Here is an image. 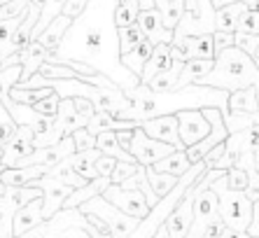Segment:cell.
Masks as SVG:
<instances>
[{
  "mask_svg": "<svg viewBox=\"0 0 259 238\" xmlns=\"http://www.w3.org/2000/svg\"><path fill=\"white\" fill-rule=\"evenodd\" d=\"M119 0H89L84 12L72 19L70 28L47 61L63 63V61H82L94 66L98 72L108 75L117 87L131 91L140 84V77L133 75L119 54V35L115 24V7Z\"/></svg>",
  "mask_w": 259,
  "mask_h": 238,
  "instance_id": "obj_1",
  "label": "cell"
},
{
  "mask_svg": "<svg viewBox=\"0 0 259 238\" xmlns=\"http://www.w3.org/2000/svg\"><path fill=\"white\" fill-rule=\"evenodd\" d=\"M126 96L131 105L117 112L115 117L145 122V119L175 114L180 110H192V107H220L222 112H227L229 91L205 87V84H187V87H180L173 91H152L147 84L140 82L136 89L126 91Z\"/></svg>",
  "mask_w": 259,
  "mask_h": 238,
  "instance_id": "obj_2",
  "label": "cell"
},
{
  "mask_svg": "<svg viewBox=\"0 0 259 238\" xmlns=\"http://www.w3.org/2000/svg\"><path fill=\"white\" fill-rule=\"evenodd\" d=\"M199 84L224 91L245 89V87H254L259 91V66L250 54L234 45L215 54V66L199 80Z\"/></svg>",
  "mask_w": 259,
  "mask_h": 238,
  "instance_id": "obj_3",
  "label": "cell"
},
{
  "mask_svg": "<svg viewBox=\"0 0 259 238\" xmlns=\"http://www.w3.org/2000/svg\"><path fill=\"white\" fill-rule=\"evenodd\" d=\"M227 175V173H224ZM220 175L210 185V189L217 194V203H220V217L224 224L236 231H247L250 222H252V201L247 199L245 191H236L227 187V178Z\"/></svg>",
  "mask_w": 259,
  "mask_h": 238,
  "instance_id": "obj_4",
  "label": "cell"
},
{
  "mask_svg": "<svg viewBox=\"0 0 259 238\" xmlns=\"http://www.w3.org/2000/svg\"><path fill=\"white\" fill-rule=\"evenodd\" d=\"M79 210H82L84 215H96V217H101V220L108 224L112 238H128L133 233V229L140 224L138 217L126 215L124 210H119L117 206H112L103 194H98V196L89 199L87 203H82Z\"/></svg>",
  "mask_w": 259,
  "mask_h": 238,
  "instance_id": "obj_5",
  "label": "cell"
},
{
  "mask_svg": "<svg viewBox=\"0 0 259 238\" xmlns=\"http://www.w3.org/2000/svg\"><path fill=\"white\" fill-rule=\"evenodd\" d=\"M173 149H175L173 145L161 143L157 138H150L140 126L133 129V138H131V145H128V152H131L133 159L138 161V164H143V166H154V164L161 161L163 156H168Z\"/></svg>",
  "mask_w": 259,
  "mask_h": 238,
  "instance_id": "obj_6",
  "label": "cell"
},
{
  "mask_svg": "<svg viewBox=\"0 0 259 238\" xmlns=\"http://www.w3.org/2000/svg\"><path fill=\"white\" fill-rule=\"evenodd\" d=\"M170 56L180 61L192 59H215V40L212 33H199V35L180 37L170 45Z\"/></svg>",
  "mask_w": 259,
  "mask_h": 238,
  "instance_id": "obj_7",
  "label": "cell"
},
{
  "mask_svg": "<svg viewBox=\"0 0 259 238\" xmlns=\"http://www.w3.org/2000/svg\"><path fill=\"white\" fill-rule=\"evenodd\" d=\"M72 152H77V149H75V140H72V136H63L59 143L49 145V147L33 149V152L26 154L24 159H19L17 166H45L49 171V168H54L59 161H63L66 156H70Z\"/></svg>",
  "mask_w": 259,
  "mask_h": 238,
  "instance_id": "obj_8",
  "label": "cell"
},
{
  "mask_svg": "<svg viewBox=\"0 0 259 238\" xmlns=\"http://www.w3.org/2000/svg\"><path fill=\"white\" fill-rule=\"evenodd\" d=\"M103 196L108 199L112 206H117V208L124 210L126 215L138 217V220H143L145 215L152 210L140 189H126V187H121V185H110L108 189L103 191Z\"/></svg>",
  "mask_w": 259,
  "mask_h": 238,
  "instance_id": "obj_9",
  "label": "cell"
},
{
  "mask_svg": "<svg viewBox=\"0 0 259 238\" xmlns=\"http://www.w3.org/2000/svg\"><path fill=\"white\" fill-rule=\"evenodd\" d=\"M30 187L42 189V217L45 220H49L52 215L63 208V203H66V199L70 196V191H72V187H68L66 182H61L59 178H52L47 173H45L42 178L33 180Z\"/></svg>",
  "mask_w": 259,
  "mask_h": 238,
  "instance_id": "obj_10",
  "label": "cell"
},
{
  "mask_svg": "<svg viewBox=\"0 0 259 238\" xmlns=\"http://www.w3.org/2000/svg\"><path fill=\"white\" fill-rule=\"evenodd\" d=\"M178 117V126H180V140L185 145V149L189 145L201 143L208 133H210V122L203 114L201 107H192V110H180L175 112Z\"/></svg>",
  "mask_w": 259,
  "mask_h": 238,
  "instance_id": "obj_11",
  "label": "cell"
},
{
  "mask_svg": "<svg viewBox=\"0 0 259 238\" xmlns=\"http://www.w3.org/2000/svg\"><path fill=\"white\" fill-rule=\"evenodd\" d=\"M194 196H196V189L194 185L185 191V196L178 201L170 215L166 217L163 226H166V231H168L170 238H185L189 231V224H192V217H194Z\"/></svg>",
  "mask_w": 259,
  "mask_h": 238,
  "instance_id": "obj_12",
  "label": "cell"
},
{
  "mask_svg": "<svg viewBox=\"0 0 259 238\" xmlns=\"http://www.w3.org/2000/svg\"><path fill=\"white\" fill-rule=\"evenodd\" d=\"M140 129L150 138H157L161 143L173 145L175 149H185L180 140V126H178V117L175 114H161V117H152L140 122Z\"/></svg>",
  "mask_w": 259,
  "mask_h": 238,
  "instance_id": "obj_13",
  "label": "cell"
},
{
  "mask_svg": "<svg viewBox=\"0 0 259 238\" xmlns=\"http://www.w3.org/2000/svg\"><path fill=\"white\" fill-rule=\"evenodd\" d=\"M136 24L140 26L143 30V35L152 42V45H159V42H166V45H173L175 40V33L170 28L163 26V19H161V12H159L157 7H152V10H140L138 14V21Z\"/></svg>",
  "mask_w": 259,
  "mask_h": 238,
  "instance_id": "obj_14",
  "label": "cell"
},
{
  "mask_svg": "<svg viewBox=\"0 0 259 238\" xmlns=\"http://www.w3.org/2000/svg\"><path fill=\"white\" fill-rule=\"evenodd\" d=\"M33 149H35L33 147V129L30 126H19L17 133L3 145V166L5 168L17 166L19 159H24Z\"/></svg>",
  "mask_w": 259,
  "mask_h": 238,
  "instance_id": "obj_15",
  "label": "cell"
},
{
  "mask_svg": "<svg viewBox=\"0 0 259 238\" xmlns=\"http://www.w3.org/2000/svg\"><path fill=\"white\" fill-rule=\"evenodd\" d=\"M49 56H52V52L45 47L42 42L30 40L28 47H24L21 52H19V61H21V66H24V72H21V80H19V82L30 80V75H35V72L40 70V66H42Z\"/></svg>",
  "mask_w": 259,
  "mask_h": 238,
  "instance_id": "obj_16",
  "label": "cell"
},
{
  "mask_svg": "<svg viewBox=\"0 0 259 238\" xmlns=\"http://www.w3.org/2000/svg\"><path fill=\"white\" fill-rule=\"evenodd\" d=\"M40 222H45V217H42V196L28 201L26 206H21V208L14 213V224H12L14 236H21V233H26L28 229L37 226Z\"/></svg>",
  "mask_w": 259,
  "mask_h": 238,
  "instance_id": "obj_17",
  "label": "cell"
},
{
  "mask_svg": "<svg viewBox=\"0 0 259 238\" xmlns=\"http://www.w3.org/2000/svg\"><path fill=\"white\" fill-rule=\"evenodd\" d=\"M87 122L89 119L82 117V114L75 110V103L72 98H61L59 103V114L54 119V126L59 129L63 136H72V131H77V129H84Z\"/></svg>",
  "mask_w": 259,
  "mask_h": 238,
  "instance_id": "obj_18",
  "label": "cell"
},
{
  "mask_svg": "<svg viewBox=\"0 0 259 238\" xmlns=\"http://www.w3.org/2000/svg\"><path fill=\"white\" fill-rule=\"evenodd\" d=\"M227 112H234V114L259 112V91L254 89V87L229 91V98H227Z\"/></svg>",
  "mask_w": 259,
  "mask_h": 238,
  "instance_id": "obj_19",
  "label": "cell"
},
{
  "mask_svg": "<svg viewBox=\"0 0 259 238\" xmlns=\"http://www.w3.org/2000/svg\"><path fill=\"white\" fill-rule=\"evenodd\" d=\"M112 185V180L105 178V175H98V178L89 180L87 185L77 187V189L70 191V196L66 199V203H63V208H79L82 203H87L89 199L98 196V194H103V191L108 189V187Z\"/></svg>",
  "mask_w": 259,
  "mask_h": 238,
  "instance_id": "obj_20",
  "label": "cell"
},
{
  "mask_svg": "<svg viewBox=\"0 0 259 238\" xmlns=\"http://www.w3.org/2000/svg\"><path fill=\"white\" fill-rule=\"evenodd\" d=\"M173 66V56H170V45H166V42H159V45H154V52H152V56L147 59V63H145L143 68V75H140V82L147 84L154 75H159V72L168 70V68Z\"/></svg>",
  "mask_w": 259,
  "mask_h": 238,
  "instance_id": "obj_21",
  "label": "cell"
},
{
  "mask_svg": "<svg viewBox=\"0 0 259 238\" xmlns=\"http://www.w3.org/2000/svg\"><path fill=\"white\" fill-rule=\"evenodd\" d=\"M45 173H47L45 166H12L0 173V182L5 187H26L33 180L42 178Z\"/></svg>",
  "mask_w": 259,
  "mask_h": 238,
  "instance_id": "obj_22",
  "label": "cell"
},
{
  "mask_svg": "<svg viewBox=\"0 0 259 238\" xmlns=\"http://www.w3.org/2000/svg\"><path fill=\"white\" fill-rule=\"evenodd\" d=\"M101 156V149L94 147V149H84V152H72L70 156H68V164H70V168L77 175H82L84 180H94L98 178L96 173V159Z\"/></svg>",
  "mask_w": 259,
  "mask_h": 238,
  "instance_id": "obj_23",
  "label": "cell"
},
{
  "mask_svg": "<svg viewBox=\"0 0 259 238\" xmlns=\"http://www.w3.org/2000/svg\"><path fill=\"white\" fill-rule=\"evenodd\" d=\"M70 24H72V19L68 17V14L61 12L59 17H56L54 21H52V24H49L47 28L40 33V35H37V40L42 42V45L49 49V52L54 54L56 49H59V45H61V40H63V35H66V30L70 28Z\"/></svg>",
  "mask_w": 259,
  "mask_h": 238,
  "instance_id": "obj_24",
  "label": "cell"
},
{
  "mask_svg": "<svg viewBox=\"0 0 259 238\" xmlns=\"http://www.w3.org/2000/svg\"><path fill=\"white\" fill-rule=\"evenodd\" d=\"M215 66V59H192V61H185V66H182V72H180V80H178V87L175 89H180V87H187V84H199V80L203 75L212 70Z\"/></svg>",
  "mask_w": 259,
  "mask_h": 238,
  "instance_id": "obj_25",
  "label": "cell"
},
{
  "mask_svg": "<svg viewBox=\"0 0 259 238\" xmlns=\"http://www.w3.org/2000/svg\"><path fill=\"white\" fill-rule=\"evenodd\" d=\"M245 7L247 5L241 3V0L217 7L215 10V30H229V33H236V28H238V17H241V12Z\"/></svg>",
  "mask_w": 259,
  "mask_h": 238,
  "instance_id": "obj_26",
  "label": "cell"
},
{
  "mask_svg": "<svg viewBox=\"0 0 259 238\" xmlns=\"http://www.w3.org/2000/svg\"><path fill=\"white\" fill-rule=\"evenodd\" d=\"M0 101L7 107V112L12 114V119L17 122V126H33L40 119V114L35 112V107L28 103H17L10 98V94H0Z\"/></svg>",
  "mask_w": 259,
  "mask_h": 238,
  "instance_id": "obj_27",
  "label": "cell"
},
{
  "mask_svg": "<svg viewBox=\"0 0 259 238\" xmlns=\"http://www.w3.org/2000/svg\"><path fill=\"white\" fill-rule=\"evenodd\" d=\"M152 168H154V171H161V173H170L175 178H182V175L192 168V161H189L185 149H173L168 156H163L161 161H157Z\"/></svg>",
  "mask_w": 259,
  "mask_h": 238,
  "instance_id": "obj_28",
  "label": "cell"
},
{
  "mask_svg": "<svg viewBox=\"0 0 259 238\" xmlns=\"http://www.w3.org/2000/svg\"><path fill=\"white\" fill-rule=\"evenodd\" d=\"M152 52H154V45L145 37V40L140 42L136 49H131L128 54H121V63H124V66H126L133 75H138V77H140V75H143L145 63H147V59L152 56Z\"/></svg>",
  "mask_w": 259,
  "mask_h": 238,
  "instance_id": "obj_29",
  "label": "cell"
},
{
  "mask_svg": "<svg viewBox=\"0 0 259 238\" xmlns=\"http://www.w3.org/2000/svg\"><path fill=\"white\" fill-rule=\"evenodd\" d=\"M182 66H185V61L173 59V66H170L168 70H163V72H159V75H154V77L147 82V87H150L152 91H173L175 87H178V80H180Z\"/></svg>",
  "mask_w": 259,
  "mask_h": 238,
  "instance_id": "obj_30",
  "label": "cell"
},
{
  "mask_svg": "<svg viewBox=\"0 0 259 238\" xmlns=\"http://www.w3.org/2000/svg\"><path fill=\"white\" fill-rule=\"evenodd\" d=\"M154 7L161 12L163 26H166V28H170V30H175V26L180 24L182 14L187 12L185 0H154Z\"/></svg>",
  "mask_w": 259,
  "mask_h": 238,
  "instance_id": "obj_31",
  "label": "cell"
},
{
  "mask_svg": "<svg viewBox=\"0 0 259 238\" xmlns=\"http://www.w3.org/2000/svg\"><path fill=\"white\" fill-rule=\"evenodd\" d=\"M138 14H140V0H119L115 7L117 28H121V26H133L138 21Z\"/></svg>",
  "mask_w": 259,
  "mask_h": 238,
  "instance_id": "obj_32",
  "label": "cell"
},
{
  "mask_svg": "<svg viewBox=\"0 0 259 238\" xmlns=\"http://www.w3.org/2000/svg\"><path fill=\"white\" fill-rule=\"evenodd\" d=\"M147 180H150V185H152V189H154V194H157L159 199H163L175 185H178V180H180V178H175V175H170V173L154 171L152 166H147Z\"/></svg>",
  "mask_w": 259,
  "mask_h": 238,
  "instance_id": "obj_33",
  "label": "cell"
},
{
  "mask_svg": "<svg viewBox=\"0 0 259 238\" xmlns=\"http://www.w3.org/2000/svg\"><path fill=\"white\" fill-rule=\"evenodd\" d=\"M47 175H52V178H59L61 182H66V185L72 187V189H77V187H82V185H87V182H89V180H84L82 175H77V173L72 171L70 164H68V156L63 161H59L54 168H49Z\"/></svg>",
  "mask_w": 259,
  "mask_h": 238,
  "instance_id": "obj_34",
  "label": "cell"
},
{
  "mask_svg": "<svg viewBox=\"0 0 259 238\" xmlns=\"http://www.w3.org/2000/svg\"><path fill=\"white\" fill-rule=\"evenodd\" d=\"M117 35H119V54H128L131 49H136L140 42L145 40L143 30H140L138 24L121 26V28H117Z\"/></svg>",
  "mask_w": 259,
  "mask_h": 238,
  "instance_id": "obj_35",
  "label": "cell"
},
{
  "mask_svg": "<svg viewBox=\"0 0 259 238\" xmlns=\"http://www.w3.org/2000/svg\"><path fill=\"white\" fill-rule=\"evenodd\" d=\"M24 66L21 63H12V66H3L0 68V94H10L12 87H17L21 80Z\"/></svg>",
  "mask_w": 259,
  "mask_h": 238,
  "instance_id": "obj_36",
  "label": "cell"
},
{
  "mask_svg": "<svg viewBox=\"0 0 259 238\" xmlns=\"http://www.w3.org/2000/svg\"><path fill=\"white\" fill-rule=\"evenodd\" d=\"M45 77L49 80H68V77H79L77 72L72 70L68 63H52V61H45L42 66H40V70Z\"/></svg>",
  "mask_w": 259,
  "mask_h": 238,
  "instance_id": "obj_37",
  "label": "cell"
},
{
  "mask_svg": "<svg viewBox=\"0 0 259 238\" xmlns=\"http://www.w3.org/2000/svg\"><path fill=\"white\" fill-rule=\"evenodd\" d=\"M59 103H61V96L54 91V94H49V96H45V98H40V101H35L33 107H35V112L40 114V117L56 119V114H59Z\"/></svg>",
  "mask_w": 259,
  "mask_h": 238,
  "instance_id": "obj_38",
  "label": "cell"
},
{
  "mask_svg": "<svg viewBox=\"0 0 259 238\" xmlns=\"http://www.w3.org/2000/svg\"><path fill=\"white\" fill-rule=\"evenodd\" d=\"M236 30L259 35V10L257 7H245V10H243L241 17H238V28Z\"/></svg>",
  "mask_w": 259,
  "mask_h": 238,
  "instance_id": "obj_39",
  "label": "cell"
},
{
  "mask_svg": "<svg viewBox=\"0 0 259 238\" xmlns=\"http://www.w3.org/2000/svg\"><path fill=\"white\" fill-rule=\"evenodd\" d=\"M224 178H227V187L236 189V191H245L247 185H250V175H247V171L241 166H231Z\"/></svg>",
  "mask_w": 259,
  "mask_h": 238,
  "instance_id": "obj_40",
  "label": "cell"
},
{
  "mask_svg": "<svg viewBox=\"0 0 259 238\" xmlns=\"http://www.w3.org/2000/svg\"><path fill=\"white\" fill-rule=\"evenodd\" d=\"M17 129H19L17 122H14L12 114L7 112V107L3 105V101H0V147L17 133Z\"/></svg>",
  "mask_w": 259,
  "mask_h": 238,
  "instance_id": "obj_41",
  "label": "cell"
},
{
  "mask_svg": "<svg viewBox=\"0 0 259 238\" xmlns=\"http://www.w3.org/2000/svg\"><path fill=\"white\" fill-rule=\"evenodd\" d=\"M138 161H117L115 171H112V175H110V180H112V185H121L124 180H128L133 175V173L138 171Z\"/></svg>",
  "mask_w": 259,
  "mask_h": 238,
  "instance_id": "obj_42",
  "label": "cell"
},
{
  "mask_svg": "<svg viewBox=\"0 0 259 238\" xmlns=\"http://www.w3.org/2000/svg\"><path fill=\"white\" fill-rule=\"evenodd\" d=\"M30 7V5H28ZM28 12V10H26ZM26 12L24 14H19V17H12V19H3L0 21V49L5 47L7 42H10V37L14 35V30L19 28V24L24 21V17H26Z\"/></svg>",
  "mask_w": 259,
  "mask_h": 238,
  "instance_id": "obj_43",
  "label": "cell"
},
{
  "mask_svg": "<svg viewBox=\"0 0 259 238\" xmlns=\"http://www.w3.org/2000/svg\"><path fill=\"white\" fill-rule=\"evenodd\" d=\"M72 140H75V149L77 152H84V149H94L96 147V136L89 131V129H77L72 131Z\"/></svg>",
  "mask_w": 259,
  "mask_h": 238,
  "instance_id": "obj_44",
  "label": "cell"
},
{
  "mask_svg": "<svg viewBox=\"0 0 259 238\" xmlns=\"http://www.w3.org/2000/svg\"><path fill=\"white\" fill-rule=\"evenodd\" d=\"M236 47H241L243 52H247L250 56H254V52H257V47H259V35L236 30Z\"/></svg>",
  "mask_w": 259,
  "mask_h": 238,
  "instance_id": "obj_45",
  "label": "cell"
},
{
  "mask_svg": "<svg viewBox=\"0 0 259 238\" xmlns=\"http://www.w3.org/2000/svg\"><path fill=\"white\" fill-rule=\"evenodd\" d=\"M212 40H215V54H217L227 47H234L236 33H229V30H212Z\"/></svg>",
  "mask_w": 259,
  "mask_h": 238,
  "instance_id": "obj_46",
  "label": "cell"
},
{
  "mask_svg": "<svg viewBox=\"0 0 259 238\" xmlns=\"http://www.w3.org/2000/svg\"><path fill=\"white\" fill-rule=\"evenodd\" d=\"M72 103H75V110H77L82 117L91 119L94 114H96V105H94V101H91V98H87V96H75V98H72Z\"/></svg>",
  "mask_w": 259,
  "mask_h": 238,
  "instance_id": "obj_47",
  "label": "cell"
},
{
  "mask_svg": "<svg viewBox=\"0 0 259 238\" xmlns=\"http://www.w3.org/2000/svg\"><path fill=\"white\" fill-rule=\"evenodd\" d=\"M115 166H117V159H115V156L101 154L96 159V173H98V175H105V178H110V175H112V171H115Z\"/></svg>",
  "mask_w": 259,
  "mask_h": 238,
  "instance_id": "obj_48",
  "label": "cell"
},
{
  "mask_svg": "<svg viewBox=\"0 0 259 238\" xmlns=\"http://www.w3.org/2000/svg\"><path fill=\"white\" fill-rule=\"evenodd\" d=\"M10 98L17 103H28L33 105L35 103V96H33V89H21V87H12L10 89Z\"/></svg>",
  "mask_w": 259,
  "mask_h": 238,
  "instance_id": "obj_49",
  "label": "cell"
},
{
  "mask_svg": "<svg viewBox=\"0 0 259 238\" xmlns=\"http://www.w3.org/2000/svg\"><path fill=\"white\" fill-rule=\"evenodd\" d=\"M89 0H66V5H63V14H68L70 19H77L79 14L84 12V7Z\"/></svg>",
  "mask_w": 259,
  "mask_h": 238,
  "instance_id": "obj_50",
  "label": "cell"
},
{
  "mask_svg": "<svg viewBox=\"0 0 259 238\" xmlns=\"http://www.w3.org/2000/svg\"><path fill=\"white\" fill-rule=\"evenodd\" d=\"M56 238H91V233L82 226H68L63 231H56Z\"/></svg>",
  "mask_w": 259,
  "mask_h": 238,
  "instance_id": "obj_51",
  "label": "cell"
},
{
  "mask_svg": "<svg viewBox=\"0 0 259 238\" xmlns=\"http://www.w3.org/2000/svg\"><path fill=\"white\" fill-rule=\"evenodd\" d=\"M224 220L222 217H220V215H217L215 220L210 222V226H208V229H205V233H203V238H220V233L224 231Z\"/></svg>",
  "mask_w": 259,
  "mask_h": 238,
  "instance_id": "obj_52",
  "label": "cell"
},
{
  "mask_svg": "<svg viewBox=\"0 0 259 238\" xmlns=\"http://www.w3.org/2000/svg\"><path fill=\"white\" fill-rule=\"evenodd\" d=\"M247 233L259 238V199H257V201H252V222H250Z\"/></svg>",
  "mask_w": 259,
  "mask_h": 238,
  "instance_id": "obj_53",
  "label": "cell"
},
{
  "mask_svg": "<svg viewBox=\"0 0 259 238\" xmlns=\"http://www.w3.org/2000/svg\"><path fill=\"white\" fill-rule=\"evenodd\" d=\"M220 238H257V236H250L247 231H236V229H229V226H224V231L220 233Z\"/></svg>",
  "mask_w": 259,
  "mask_h": 238,
  "instance_id": "obj_54",
  "label": "cell"
},
{
  "mask_svg": "<svg viewBox=\"0 0 259 238\" xmlns=\"http://www.w3.org/2000/svg\"><path fill=\"white\" fill-rule=\"evenodd\" d=\"M87 231L91 233V238H112V233H110V231H98L91 222H89V229H87Z\"/></svg>",
  "mask_w": 259,
  "mask_h": 238,
  "instance_id": "obj_55",
  "label": "cell"
},
{
  "mask_svg": "<svg viewBox=\"0 0 259 238\" xmlns=\"http://www.w3.org/2000/svg\"><path fill=\"white\" fill-rule=\"evenodd\" d=\"M152 238H170L168 236V231H166V226H159V229H157V233H154V236H152Z\"/></svg>",
  "mask_w": 259,
  "mask_h": 238,
  "instance_id": "obj_56",
  "label": "cell"
},
{
  "mask_svg": "<svg viewBox=\"0 0 259 238\" xmlns=\"http://www.w3.org/2000/svg\"><path fill=\"white\" fill-rule=\"evenodd\" d=\"M3 171H5V166H3V147H0V173H3ZM5 189H7V187L3 185V182H0V196L5 194Z\"/></svg>",
  "mask_w": 259,
  "mask_h": 238,
  "instance_id": "obj_57",
  "label": "cell"
},
{
  "mask_svg": "<svg viewBox=\"0 0 259 238\" xmlns=\"http://www.w3.org/2000/svg\"><path fill=\"white\" fill-rule=\"evenodd\" d=\"M154 7V0H140V10H152Z\"/></svg>",
  "mask_w": 259,
  "mask_h": 238,
  "instance_id": "obj_58",
  "label": "cell"
},
{
  "mask_svg": "<svg viewBox=\"0 0 259 238\" xmlns=\"http://www.w3.org/2000/svg\"><path fill=\"white\" fill-rule=\"evenodd\" d=\"M252 164H254V171L259 173V147L252 152Z\"/></svg>",
  "mask_w": 259,
  "mask_h": 238,
  "instance_id": "obj_59",
  "label": "cell"
},
{
  "mask_svg": "<svg viewBox=\"0 0 259 238\" xmlns=\"http://www.w3.org/2000/svg\"><path fill=\"white\" fill-rule=\"evenodd\" d=\"M42 3L45 0H33V5H40V7H42Z\"/></svg>",
  "mask_w": 259,
  "mask_h": 238,
  "instance_id": "obj_60",
  "label": "cell"
},
{
  "mask_svg": "<svg viewBox=\"0 0 259 238\" xmlns=\"http://www.w3.org/2000/svg\"><path fill=\"white\" fill-rule=\"evenodd\" d=\"M3 3H10V0H0V5H3Z\"/></svg>",
  "mask_w": 259,
  "mask_h": 238,
  "instance_id": "obj_61",
  "label": "cell"
},
{
  "mask_svg": "<svg viewBox=\"0 0 259 238\" xmlns=\"http://www.w3.org/2000/svg\"><path fill=\"white\" fill-rule=\"evenodd\" d=\"M0 61H3V56H0Z\"/></svg>",
  "mask_w": 259,
  "mask_h": 238,
  "instance_id": "obj_62",
  "label": "cell"
},
{
  "mask_svg": "<svg viewBox=\"0 0 259 238\" xmlns=\"http://www.w3.org/2000/svg\"><path fill=\"white\" fill-rule=\"evenodd\" d=\"M257 10H259V7H257Z\"/></svg>",
  "mask_w": 259,
  "mask_h": 238,
  "instance_id": "obj_63",
  "label": "cell"
},
{
  "mask_svg": "<svg viewBox=\"0 0 259 238\" xmlns=\"http://www.w3.org/2000/svg\"><path fill=\"white\" fill-rule=\"evenodd\" d=\"M12 238H14V236H12Z\"/></svg>",
  "mask_w": 259,
  "mask_h": 238,
  "instance_id": "obj_64",
  "label": "cell"
}]
</instances>
